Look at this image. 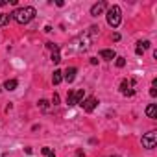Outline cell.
<instances>
[{"label": "cell", "instance_id": "ffe728a7", "mask_svg": "<svg viewBox=\"0 0 157 157\" xmlns=\"http://www.w3.org/2000/svg\"><path fill=\"white\" fill-rule=\"evenodd\" d=\"M52 104H54V105H57V104H59V96H57V94H54V96H52Z\"/></svg>", "mask_w": 157, "mask_h": 157}, {"label": "cell", "instance_id": "ac0fdd59", "mask_svg": "<svg viewBox=\"0 0 157 157\" xmlns=\"http://www.w3.org/2000/svg\"><path fill=\"white\" fill-rule=\"evenodd\" d=\"M39 107H41L43 111H48V102H46V100H41V102H39Z\"/></svg>", "mask_w": 157, "mask_h": 157}, {"label": "cell", "instance_id": "7c38bea8", "mask_svg": "<svg viewBox=\"0 0 157 157\" xmlns=\"http://www.w3.org/2000/svg\"><path fill=\"white\" fill-rule=\"evenodd\" d=\"M146 117L148 118H157V107H155V104H150L146 107Z\"/></svg>", "mask_w": 157, "mask_h": 157}, {"label": "cell", "instance_id": "9c48e42d", "mask_svg": "<svg viewBox=\"0 0 157 157\" xmlns=\"http://www.w3.org/2000/svg\"><path fill=\"white\" fill-rule=\"evenodd\" d=\"M76 72H78V68H76V67H68V68L63 72V78H65L68 83H72V82L76 80Z\"/></svg>", "mask_w": 157, "mask_h": 157}, {"label": "cell", "instance_id": "44dd1931", "mask_svg": "<svg viewBox=\"0 0 157 157\" xmlns=\"http://www.w3.org/2000/svg\"><path fill=\"white\" fill-rule=\"evenodd\" d=\"M150 96H153V98L157 96V89H155V87H151V89H150Z\"/></svg>", "mask_w": 157, "mask_h": 157}, {"label": "cell", "instance_id": "52a82bcc", "mask_svg": "<svg viewBox=\"0 0 157 157\" xmlns=\"http://www.w3.org/2000/svg\"><path fill=\"white\" fill-rule=\"evenodd\" d=\"M80 105L83 107V111H87V113H93V111L96 109V105H98V100H96L94 96H89V98H85V100H83Z\"/></svg>", "mask_w": 157, "mask_h": 157}, {"label": "cell", "instance_id": "7402d4cb", "mask_svg": "<svg viewBox=\"0 0 157 157\" xmlns=\"http://www.w3.org/2000/svg\"><path fill=\"white\" fill-rule=\"evenodd\" d=\"M113 41H120V33H113Z\"/></svg>", "mask_w": 157, "mask_h": 157}, {"label": "cell", "instance_id": "7a4b0ae2", "mask_svg": "<svg viewBox=\"0 0 157 157\" xmlns=\"http://www.w3.org/2000/svg\"><path fill=\"white\" fill-rule=\"evenodd\" d=\"M105 19H107V24L111 28H118L120 21H122V10L118 6H109L107 13H105Z\"/></svg>", "mask_w": 157, "mask_h": 157}, {"label": "cell", "instance_id": "8fae6325", "mask_svg": "<svg viewBox=\"0 0 157 157\" xmlns=\"http://www.w3.org/2000/svg\"><path fill=\"white\" fill-rule=\"evenodd\" d=\"M100 57H102V59H105V61H113V59L117 57V54H115V50L105 48V50H100Z\"/></svg>", "mask_w": 157, "mask_h": 157}, {"label": "cell", "instance_id": "2e32d148", "mask_svg": "<svg viewBox=\"0 0 157 157\" xmlns=\"http://www.w3.org/2000/svg\"><path fill=\"white\" fill-rule=\"evenodd\" d=\"M41 151H43V155H44V157H56L54 150H52V148H48V146H46V148H43Z\"/></svg>", "mask_w": 157, "mask_h": 157}, {"label": "cell", "instance_id": "603a6c76", "mask_svg": "<svg viewBox=\"0 0 157 157\" xmlns=\"http://www.w3.org/2000/svg\"><path fill=\"white\" fill-rule=\"evenodd\" d=\"M78 157H85V155H83V151H82V150H78Z\"/></svg>", "mask_w": 157, "mask_h": 157}, {"label": "cell", "instance_id": "d6986e66", "mask_svg": "<svg viewBox=\"0 0 157 157\" xmlns=\"http://www.w3.org/2000/svg\"><path fill=\"white\" fill-rule=\"evenodd\" d=\"M139 44H140V48H142V50L150 48V41H142V43H139Z\"/></svg>", "mask_w": 157, "mask_h": 157}, {"label": "cell", "instance_id": "e0dca14e", "mask_svg": "<svg viewBox=\"0 0 157 157\" xmlns=\"http://www.w3.org/2000/svg\"><path fill=\"white\" fill-rule=\"evenodd\" d=\"M115 59H117V67H118V68H122V67L126 65V59H124V57H115Z\"/></svg>", "mask_w": 157, "mask_h": 157}, {"label": "cell", "instance_id": "4fadbf2b", "mask_svg": "<svg viewBox=\"0 0 157 157\" xmlns=\"http://www.w3.org/2000/svg\"><path fill=\"white\" fill-rule=\"evenodd\" d=\"M52 82H54V85H59V83L63 82V72H61V70H54V76H52Z\"/></svg>", "mask_w": 157, "mask_h": 157}, {"label": "cell", "instance_id": "cb8c5ba5", "mask_svg": "<svg viewBox=\"0 0 157 157\" xmlns=\"http://www.w3.org/2000/svg\"><path fill=\"white\" fill-rule=\"evenodd\" d=\"M109 157H120V155H109Z\"/></svg>", "mask_w": 157, "mask_h": 157}, {"label": "cell", "instance_id": "6da1fadb", "mask_svg": "<svg viewBox=\"0 0 157 157\" xmlns=\"http://www.w3.org/2000/svg\"><path fill=\"white\" fill-rule=\"evenodd\" d=\"M33 17H35V8H32V6L17 8V10L11 13V19L17 21L19 24H28V22L33 21Z\"/></svg>", "mask_w": 157, "mask_h": 157}, {"label": "cell", "instance_id": "3957f363", "mask_svg": "<svg viewBox=\"0 0 157 157\" xmlns=\"http://www.w3.org/2000/svg\"><path fill=\"white\" fill-rule=\"evenodd\" d=\"M89 46H91V41H89V35L85 33V35H80L78 39H74L70 48H72V50H76V52H85Z\"/></svg>", "mask_w": 157, "mask_h": 157}, {"label": "cell", "instance_id": "5bb4252c", "mask_svg": "<svg viewBox=\"0 0 157 157\" xmlns=\"http://www.w3.org/2000/svg\"><path fill=\"white\" fill-rule=\"evenodd\" d=\"M17 85H19V82H17V80H8V82L4 83V89H6V91H15V89H17Z\"/></svg>", "mask_w": 157, "mask_h": 157}, {"label": "cell", "instance_id": "277c9868", "mask_svg": "<svg viewBox=\"0 0 157 157\" xmlns=\"http://www.w3.org/2000/svg\"><path fill=\"white\" fill-rule=\"evenodd\" d=\"M83 100H85V91L83 89L68 91V94H67V104L68 105H78V104H82Z\"/></svg>", "mask_w": 157, "mask_h": 157}, {"label": "cell", "instance_id": "9a60e30c", "mask_svg": "<svg viewBox=\"0 0 157 157\" xmlns=\"http://www.w3.org/2000/svg\"><path fill=\"white\" fill-rule=\"evenodd\" d=\"M11 21V15H6V13H0V26H6L8 22Z\"/></svg>", "mask_w": 157, "mask_h": 157}, {"label": "cell", "instance_id": "30bf717a", "mask_svg": "<svg viewBox=\"0 0 157 157\" xmlns=\"http://www.w3.org/2000/svg\"><path fill=\"white\" fill-rule=\"evenodd\" d=\"M105 8H107V2H98V4H94V6L91 8V15H93V17H98V15L104 13Z\"/></svg>", "mask_w": 157, "mask_h": 157}, {"label": "cell", "instance_id": "8992f818", "mask_svg": "<svg viewBox=\"0 0 157 157\" xmlns=\"http://www.w3.org/2000/svg\"><path fill=\"white\" fill-rule=\"evenodd\" d=\"M155 142H157V133H155V131H150V133H146V135L142 137V146L148 148V150L155 148Z\"/></svg>", "mask_w": 157, "mask_h": 157}, {"label": "cell", "instance_id": "5b68a950", "mask_svg": "<svg viewBox=\"0 0 157 157\" xmlns=\"http://www.w3.org/2000/svg\"><path fill=\"white\" fill-rule=\"evenodd\" d=\"M120 93L124 96H133L135 94V82L133 80H122L120 83Z\"/></svg>", "mask_w": 157, "mask_h": 157}, {"label": "cell", "instance_id": "ba28073f", "mask_svg": "<svg viewBox=\"0 0 157 157\" xmlns=\"http://www.w3.org/2000/svg\"><path fill=\"white\" fill-rule=\"evenodd\" d=\"M46 48L52 50V61L54 63H59L61 61V56H59V46L56 43H46Z\"/></svg>", "mask_w": 157, "mask_h": 157}]
</instances>
